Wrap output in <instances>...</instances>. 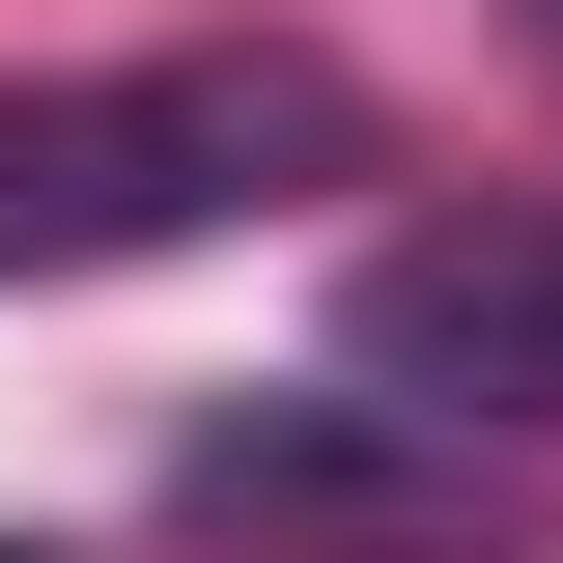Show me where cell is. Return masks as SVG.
Listing matches in <instances>:
<instances>
[{
  "instance_id": "6da1fadb",
  "label": "cell",
  "mask_w": 563,
  "mask_h": 563,
  "mask_svg": "<svg viewBox=\"0 0 563 563\" xmlns=\"http://www.w3.org/2000/svg\"><path fill=\"white\" fill-rule=\"evenodd\" d=\"M366 169V85L339 57H113V85H0V282H113V254H198V225H282Z\"/></svg>"
},
{
  "instance_id": "7a4b0ae2",
  "label": "cell",
  "mask_w": 563,
  "mask_h": 563,
  "mask_svg": "<svg viewBox=\"0 0 563 563\" xmlns=\"http://www.w3.org/2000/svg\"><path fill=\"white\" fill-rule=\"evenodd\" d=\"M169 536H225V563H507L536 479L339 366V395H198L169 422Z\"/></svg>"
},
{
  "instance_id": "3957f363",
  "label": "cell",
  "mask_w": 563,
  "mask_h": 563,
  "mask_svg": "<svg viewBox=\"0 0 563 563\" xmlns=\"http://www.w3.org/2000/svg\"><path fill=\"white\" fill-rule=\"evenodd\" d=\"M339 366L366 395H422V422H563V198H451V225H366V282H339Z\"/></svg>"
},
{
  "instance_id": "277c9868",
  "label": "cell",
  "mask_w": 563,
  "mask_h": 563,
  "mask_svg": "<svg viewBox=\"0 0 563 563\" xmlns=\"http://www.w3.org/2000/svg\"><path fill=\"white\" fill-rule=\"evenodd\" d=\"M0 563H57V536H0Z\"/></svg>"
}]
</instances>
